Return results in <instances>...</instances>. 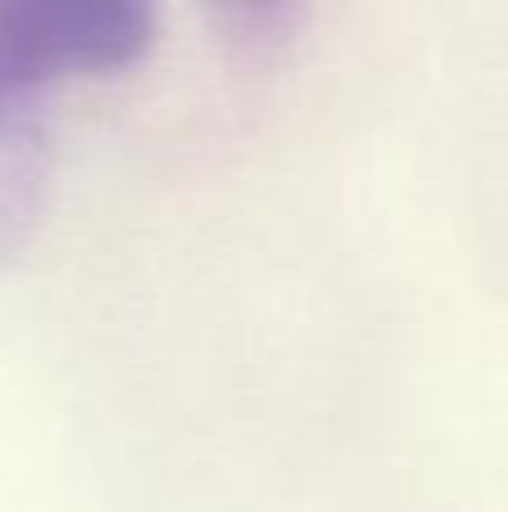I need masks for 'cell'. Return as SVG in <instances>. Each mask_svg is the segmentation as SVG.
I'll list each match as a JSON object with an SVG mask.
<instances>
[{"label": "cell", "mask_w": 508, "mask_h": 512, "mask_svg": "<svg viewBox=\"0 0 508 512\" xmlns=\"http://www.w3.org/2000/svg\"><path fill=\"white\" fill-rule=\"evenodd\" d=\"M153 36L144 0H14L0 9V77L23 81L68 63H122Z\"/></svg>", "instance_id": "6da1fadb"}]
</instances>
